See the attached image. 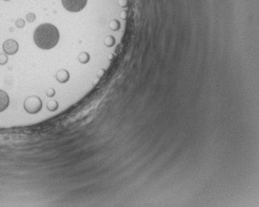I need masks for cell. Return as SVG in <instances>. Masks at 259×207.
<instances>
[{
  "label": "cell",
  "mask_w": 259,
  "mask_h": 207,
  "mask_svg": "<svg viewBox=\"0 0 259 207\" xmlns=\"http://www.w3.org/2000/svg\"><path fill=\"white\" fill-rule=\"evenodd\" d=\"M9 96L4 90L0 89V113L4 111L9 105Z\"/></svg>",
  "instance_id": "5"
},
{
  "label": "cell",
  "mask_w": 259,
  "mask_h": 207,
  "mask_svg": "<svg viewBox=\"0 0 259 207\" xmlns=\"http://www.w3.org/2000/svg\"><path fill=\"white\" fill-rule=\"evenodd\" d=\"M116 43L115 38L112 35H108L104 39V44L105 45H107L108 47H112Z\"/></svg>",
  "instance_id": "10"
},
{
  "label": "cell",
  "mask_w": 259,
  "mask_h": 207,
  "mask_svg": "<svg viewBox=\"0 0 259 207\" xmlns=\"http://www.w3.org/2000/svg\"><path fill=\"white\" fill-rule=\"evenodd\" d=\"M88 0H62V6L70 12H79L86 7Z\"/></svg>",
  "instance_id": "3"
},
{
  "label": "cell",
  "mask_w": 259,
  "mask_h": 207,
  "mask_svg": "<svg viewBox=\"0 0 259 207\" xmlns=\"http://www.w3.org/2000/svg\"><path fill=\"white\" fill-rule=\"evenodd\" d=\"M25 24H26V22H25V21L23 19H22V18H19V19H17L16 22H15V25H16V27H17V28H23V27H25Z\"/></svg>",
  "instance_id": "13"
},
{
  "label": "cell",
  "mask_w": 259,
  "mask_h": 207,
  "mask_svg": "<svg viewBox=\"0 0 259 207\" xmlns=\"http://www.w3.org/2000/svg\"><path fill=\"white\" fill-rule=\"evenodd\" d=\"M43 102L41 99L36 95H31L26 99L24 102V109L28 114H34L42 110Z\"/></svg>",
  "instance_id": "2"
},
{
  "label": "cell",
  "mask_w": 259,
  "mask_h": 207,
  "mask_svg": "<svg viewBox=\"0 0 259 207\" xmlns=\"http://www.w3.org/2000/svg\"><path fill=\"white\" fill-rule=\"evenodd\" d=\"M46 95H48V97L53 98L55 95V90L53 89V88H49L46 90Z\"/></svg>",
  "instance_id": "15"
},
{
  "label": "cell",
  "mask_w": 259,
  "mask_h": 207,
  "mask_svg": "<svg viewBox=\"0 0 259 207\" xmlns=\"http://www.w3.org/2000/svg\"><path fill=\"white\" fill-rule=\"evenodd\" d=\"M121 24L118 20H113L112 22L109 23V28H110L112 31H118V30L120 29Z\"/></svg>",
  "instance_id": "9"
},
{
  "label": "cell",
  "mask_w": 259,
  "mask_h": 207,
  "mask_svg": "<svg viewBox=\"0 0 259 207\" xmlns=\"http://www.w3.org/2000/svg\"><path fill=\"white\" fill-rule=\"evenodd\" d=\"M47 109L51 112H54L58 109V103L55 100H50L47 103Z\"/></svg>",
  "instance_id": "7"
},
{
  "label": "cell",
  "mask_w": 259,
  "mask_h": 207,
  "mask_svg": "<svg viewBox=\"0 0 259 207\" xmlns=\"http://www.w3.org/2000/svg\"><path fill=\"white\" fill-rule=\"evenodd\" d=\"M8 61V57L7 54L5 53H0V65H5Z\"/></svg>",
  "instance_id": "11"
},
{
  "label": "cell",
  "mask_w": 259,
  "mask_h": 207,
  "mask_svg": "<svg viewBox=\"0 0 259 207\" xmlns=\"http://www.w3.org/2000/svg\"><path fill=\"white\" fill-rule=\"evenodd\" d=\"M59 31L54 25L43 23L34 32V41L39 49L48 50L53 49L59 41Z\"/></svg>",
  "instance_id": "1"
},
{
  "label": "cell",
  "mask_w": 259,
  "mask_h": 207,
  "mask_svg": "<svg viewBox=\"0 0 259 207\" xmlns=\"http://www.w3.org/2000/svg\"><path fill=\"white\" fill-rule=\"evenodd\" d=\"M90 54H89L88 53H86V52H83V53H81V54H79L78 60L81 64H87V63L90 61Z\"/></svg>",
  "instance_id": "8"
},
{
  "label": "cell",
  "mask_w": 259,
  "mask_h": 207,
  "mask_svg": "<svg viewBox=\"0 0 259 207\" xmlns=\"http://www.w3.org/2000/svg\"><path fill=\"white\" fill-rule=\"evenodd\" d=\"M26 21L28 22H34V21H35V19H36V16H35V14L33 13V12H29V13H27L26 16Z\"/></svg>",
  "instance_id": "12"
},
{
  "label": "cell",
  "mask_w": 259,
  "mask_h": 207,
  "mask_svg": "<svg viewBox=\"0 0 259 207\" xmlns=\"http://www.w3.org/2000/svg\"><path fill=\"white\" fill-rule=\"evenodd\" d=\"M19 44L17 40L13 39H8L5 40L2 44V50L7 55H13L18 51Z\"/></svg>",
  "instance_id": "4"
},
{
  "label": "cell",
  "mask_w": 259,
  "mask_h": 207,
  "mask_svg": "<svg viewBox=\"0 0 259 207\" xmlns=\"http://www.w3.org/2000/svg\"><path fill=\"white\" fill-rule=\"evenodd\" d=\"M3 1H5V2H9V1H11V0H3Z\"/></svg>",
  "instance_id": "16"
},
{
  "label": "cell",
  "mask_w": 259,
  "mask_h": 207,
  "mask_svg": "<svg viewBox=\"0 0 259 207\" xmlns=\"http://www.w3.org/2000/svg\"><path fill=\"white\" fill-rule=\"evenodd\" d=\"M55 78L59 83L64 84V83L67 82L70 79V73L66 69H61L57 72Z\"/></svg>",
  "instance_id": "6"
},
{
  "label": "cell",
  "mask_w": 259,
  "mask_h": 207,
  "mask_svg": "<svg viewBox=\"0 0 259 207\" xmlns=\"http://www.w3.org/2000/svg\"><path fill=\"white\" fill-rule=\"evenodd\" d=\"M130 0H118V5L121 7H126L129 5Z\"/></svg>",
  "instance_id": "14"
}]
</instances>
